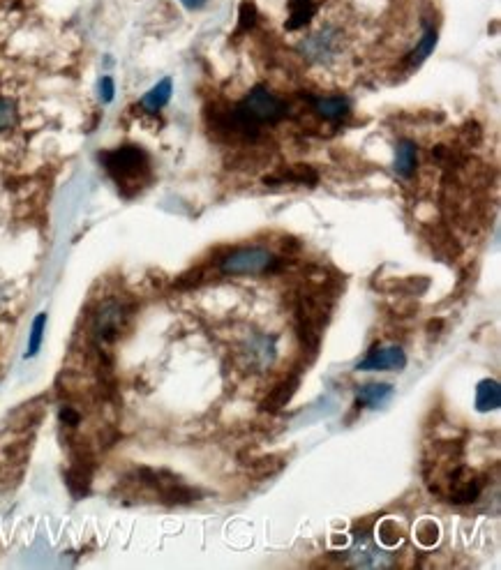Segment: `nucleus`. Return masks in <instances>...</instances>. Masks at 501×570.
Instances as JSON below:
<instances>
[{
  "mask_svg": "<svg viewBox=\"0 0 501 570\" xmlns=\"http://www.w3.org/2000/svg\"><path fill=\"white\" fill-rule=\"evenodd\" d=\"M104 167H107L109 176L116 180L118 190L123 194L139 192L146 185L148 176H151V162L148 155L139 146H123L102 155Z\"/></svg>",
  "mask_w": 501,
  "mask_h": 570,
  "instance_id": "obj_1",
  "label": "nucleus"
},
{
  "mask_svg": "<svg viewBox=\"0 0 501 570\" xmlns=\"http://www.w3.org/2000/svg\"><path fill=\"white\" fill-rule=\"evenodd\" d=\"M24 120L26 116L17 88L5 86V81L0 79V153L3 155L17 150L14 146H17V139L24 134Z\"/></svg>",
  "mask_w": 501,
  "mask_h": 570,
  "instance_id": "obj_2",
  "label": "nucleus"
},
{
  "mask_svg": "<svg viewBox=\"0 0 501 570\" xmlns=\"http://www.w3.org/2000/svg\"><path fill=\"white\" fill-rule=\"evenodd\" d=\"M328 317V305L324 303L321 296H301L296 305V326L298 335H301L303 347H308L310 351L319 349L321 333H324V324Z\"/></svg>",
  "mask_w": 501,
  "mask_h": 570,
  "instance_id": "obj_3",
  "label": "nucleus"
},
{
  "mask_svg": "<svg viewBox=\"0 0 501 570\" xmlns=\"http://www.w3.org/2000/svg\"><path fill=\"white\" fill-rule=\"evenodd\" d=\"M275 266H278L275 254L261 250V247H243V250L231 252L220 261L224 275H261Z\"/></svg>",
  "mask_w": 501,
  "mask_h": 570,
  "instance_id": "obj_4",
  "label": "nucleus"
},
{
  "mask_svg": "<svg viewBox=\"0 0 501 570\" xmlns=\"http://www.w3.org/2000/svg\"><path fill=\"white\" fill-rule=\"evenodd\" d=\"M127 319L125 305L118 303V300H107L100 310L95 314L93 321V335L97 342H111L116 340V335L121 333Z\"/></svg>",
  "mask_w": 501,
  "mask_h": 570,
  "instance_id": "obj_5",
  "label": "nucleus"
},
{
  "mask_svg": "<svg viewBox=\"0 0 501 570\" xmlns=\"http://www.w3.org/2000/svg\"><path fill=\"white\" fill-rule=\"evenodd\" d=\"M483 478L471 471L469 467H458L451 474V490H448V501L455 506H467L481 497Z\"/></svg>",
  "mask_w": 501,
  "mask_h": 570,
  "instance_id": "obj_6",
  "label": "nucleus"
},
{
  "mask_svg": "<svg viewBox=\"0 0 501 570\" xmlns=\"http://www.w3.org/2000/svg\"><path fill=\"white\" fill-rule=\"evenodd\" d=\"M407 367V354L402 347H375L368 358L358 363L361 372H400Z\"/></svg>",
  "mask_w": 501,
  "mask_h": 570,
  "instance_id": "obj_7",
  "label": "nucleus"
},
{
  "mask_svg": "<svg viewBox=\"0 0 501 570\" xmlns=\"http://www.w3.org/2000/svg\"><path fill=\"white\" fill-rule=\"evenodd\" d=\"M349 564L356 566V568H388L393 566L391 557L384 550H379V547L372 543V536L365 534L363 536H356V545L354 550L349 554Z\"/></svg>",
  "mask_w": 501,
  "mask_h": 570,
  "instance_id": "obj_8",
  "label": "nucleus"
},
{
  "mask_svg": "<svg viewBox=\"0 0 501 570\" xmlns=\"http://www.w3.org/2000/svg\"><path fill=\"white\" fill-rule=\"evenodd\" d=\"M245 356H248V363L254 367V372H264L275 360V337L254 335L248 347H245Z\"/></svg>",
  "mask_w": 501,
  "mask_h": 570,
  "instance_id": "obj_9",
  "label": "nucleus"
},
{
  "mask_svg": "<svg viewBox=\"0 0 501 570\" xmlns=\"http://www.w3.org/2000/svg\"><path fill=\"white\" fill-rule=\"evenodd\" d=\"M298 384H301V379L298 377H289V379L280 381V384L275 386L271 393H268L266 400L261 402V409L268 411V414H275V411L287 407L289 400L294 397V393L298 390Z\"/></svg>",
  "mask_w": 501,
  "mask_h": 570,
  "instance_id": "obj_10",
  "label": "nucleus"
},
{
  "mask_svg": "<svg viewBox=\"0 0 501 570\" xmlns=\"http://www.w3.org/2000/svg\"><path fill=\"white\" fill-rule=\"evenodd\" d=\"M314 111L326 120H342L349 114V100L342 95H321L312 100Z\"/></svg>",
  "mask_w": 501,
  "mask_h": 570,
  "instance_id": "obj_11",
  "label": "nucleus"
},
{
  "mask_svg": "<svg viewBox=\"0 0 501 570\" xmlns=\"http://www.w3.org/2000/svg\"><path fill=\"white\" fill-rule=\"evenodd\" d=\"M393 397V386L391 384H365L358 388L356 402L358 407H368V409H379L381 404H386Z\"/></svg>",
  "mask_w": 501,
  "mask_h": 570,
  "instance_id": "obj_12",
  "label": "nucleus"
},
{
  "mask_svg": "<svg viewBox=\"0 0 501 570\" xmlns=\"http://www.w3.org/2000/svg\"><path fill=\"white\" fill-rule=\"evenodd\" d=\"M501 407V388L495 379H483L481 384L476 386V409L481 414H488V411H497Z\"/></svg>",
  "mask_w": 501,
  "mask_h": 570,
  "instance_id": "obj_13",
  "label": "nucleus"
},
{
  "mask_svg": "<svg viewBox=\"0 0 501 570\" xmlns=\"http://www.w3.org/2000/svg\"><path fill=\"white\" fill-rule=\"evenodd\" d=\"M418 167V148L414 141H400L398 148H395V171L398 176L409 178L414 176V171Z\"/></svg>",
  "mask_w": 501,
  "mask_h": 570,
  "instance_id": "obj_14",
  "label": "nucleus"
},
{
  "mask_svg": "<svg viewBox=\"0 0 501 570\" xmlns=\"http://www.w3.org/2000/svg\"><path fill=\"white\" fill-rule=\"evenodd\" d=\"M435 44H437V30L430 28L428 33H425V35L421 37V42L416 44V49L411 51V54L407 56V65H409V67H418V65H421L423 60L432 54V49H435Z\"/></svg>",
  "mask_w": 501,
  "mask_h": 570,
  "instance_id": "obj_15",
  "label": "nucleus"
},
{
  "mask_svg": "<svg viewBox=\"0 0 501 570\" xmlns=\"http://www.w3.org/2000/svg\"><path fill=\"white\" fill-rule=\"evenodd\" d=\"M169 97H171V81L164 79L144 97V100H141V107L146 111H160L164 104L169 102Z\"/></svg>",
  "mask_w": 501,
  "mask_h": 570,
  "instance_id": "obj_16",
  "label": "nucleus"
},
{
  "mask_svg": "<svg viewBox=\"0 0 501 570\" xmlns=\"http://www.w3.org/2000/svg\"><path fill=\"white\" fill-rule=\"evenodd\" d=\"M379 540L384 543L386 547H393V545H398L400 540H402V529L398 527V522L395 520H386V522H381L379 524Z\"/></svg>",
  "mask_w": 501,
  "mask_h": 570,
  "instance_id": "obj_17",
  "label": "nucleus"
},
{
  "mask_svg": "<svg viewBox=\"0 0 501 570\" xmlns=\"http://www.w3.org/2000/svg\"><path fill=\"white\" fill-rule=\"evenodd\" d=\"M416 540L425 547H432L439 540V527L437 522L432 520H423L421 524L416 527Z\"/></svg>",
  "mask_w": 501,
  "mask_h": 570,
  "instance_id": "obj_18",
  "label": "nucleus"
},
{
  "mask_svg": "<svg viewBox=\"0 0 501 570\" xmlns=\"http://www.w3.org/2000/svg\"><path fill=\"white\" fill-rule=\"evenodd\" d=\"M42 328H44V314H40L33 326V340H31V351L28 354H35L37 347H40V340H42Z\"/></svg>",
  "mask_w": 501,
  "mask_h": 570,
  "instance_id": "obj_19",
  "label": "nucleus"
},
{
  "mask_svg": "<svg viewBox=\"0 0 501 570\" xmlns=\"http://www.w3.org/2000/svg\"><path fill=\"white\" fill-rule=\"evenodd\" d=\"M102 93H104V100H111V95H114V84H111V79H102Z\"/></svg>",
  "mask_w": 501,
  "mask_h": 570,
  "instance_id": "obj_20",
  "label": "nucleus"
},
{
  "mask_svg": "<svg viewBox=\"0 0 501 570\" xmlns=\"http://www.w3.org/2000/svg\"><path fill=\"white\" fill-rule=\"evenodd\" d=\"M183 3L188 5V7H201V5H204V0H183Z\"/></svg>",
  "mask_w": 501,
  "mask_h": 570,
  "instance_id": "obj_21",
  "label": "nucleus"
}]
</instances>
